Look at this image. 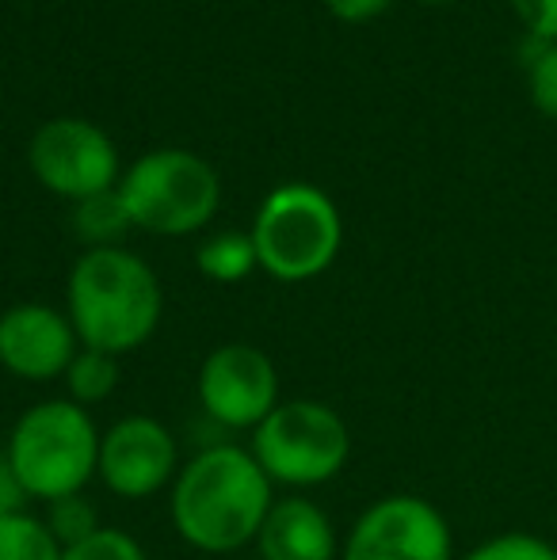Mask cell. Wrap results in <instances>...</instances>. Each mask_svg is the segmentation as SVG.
I'll return each instance as SVG.
<instances>
[{
	"mask_svg": "<svg viewBox=\"0 0 557 560\" xmlns=\"http://www.w3.org/2000/svg\"><path fill=\"white\" fill-rule=\"evenodd\" d=\"M179 465H184V457H179L176 431L149 412L119 416L100 431L96 480L127 503L169 492Z\"/></svg>",
	"mask_w": 557,
	"mask_h": 560,
	"instance_id": "9c48e42d",
	"label": "cell"
},
{
	"mask_svg": "<svg viewBox=\"0 0 557 560\" xmlns=\"http://www.w3.org/2000/svg\"><path fill=\"white\" fill-rule=\"evenodd\" d=\"M73 229L89 248H119L123 236L135 229L127 214V202H123L119 187L112 191H100L92 199H81L73 207Z\"/></svg>",
	"mask_w": 557,
	"mask_h": 560,
	"instance_id": "5bb4252c",
	"label": "cell"
},
{
	"mask_svg": "<svg viewBox=\"0 0 557 560\" xmlns=\"http://www.w3.org/2000/svg\"><path fill=\"white\" fill-rule=\"evenodd\" d=\"M43 518H46V526L54 530V538L61 541V549H69V546H77V541H84V538H92V534L100 530V511H96V503L89 500V495H66V500H54V503H46V511H43Z\"/></svg>",
	"mask_w": 557,
	"mask_h": 560,
	"instance_id": "e0dca14e",
	"label": "cell"
},
{
	"mask_svg": "<svg viewBox=\"0 0 557 560\" xmlns=\"http://www.w3.org/2000/svg\"><path fill=\"white\" fill-rule=\"evenodd\" d=\"M27 161L46 191L73 202L112 191L119 179V153L112 138L84 118H54L38 126L27 145Z\"/></svg>",
	"mask_w": 557,
	"mask_h": 560,
	"instance_id": "30bf717a",
	"label": "cell"
},
{
	"mask_svg": "<svg viewBox=\"0 0 557 560\" xmlns=\"http://www.w3.org/2000/svg\"><path fill=\"white\" fill-rule=\"evenodd\" d=\"M20 508H27V495H23L20 485H15V472H12V465H8L4 446H0V515L20 511Z\"/></svg>",
	"mask_w": 557,
	"mask_h": 560,
	"instance_id": "603a6c76",
	"label": "cell"
},
{
	"mask_svg": "<svg viewBox=\"0 0 557 560\" xmlns=\"http://www.w3.org/2000/svg\"><path fill=\"white\" fill-rule=\"evenodd\" d=\"M325 8L344 23H367L390 8V0H325Z\"/></svg>",
	"mask_w": 557,
	"mask_h": 560,
	"instance_id": "7402d4cb",
	"label": "cell"
},
{
	"mask_svg": "<svg viewBox=\"0 0 557 560\" xmlns=\"http://www.w3.org/2000/svg\"><path fill=\"white\" fill-rule=\"evenodd\" d=\"M248 450L276 488L310 492L344 472L351 428L333 405L313 397L279 400V408L248 435Z\"/></svg>",
	"mask_w": 557,
	"mask_h": 560,
	"instance_id": "277c9868",
	"label": "cell"
},
{
	"mask_svg": "<svg viewBox=\"0 0 557 560\" xmlns=\"http://www.w3.org/2000/svg\"><path fill=\"white\" fill-rule=\"evenodd\" d=\"M195 264H199V271L210 282L230 287V282L248 279L260 267V256H256L253 233H233L230 229V233H218L210 241H202L199 252H195Z\"/></svg>",
	"mask_w": 557,
	"mask_h": 560,
	"instance_id": "9a60e30c",
	"label": "cell"
},
{
	"mask_svg": "<svg viewBox=\"0 0 557 560\" xmlns=\"http://www.w3.org/2000/svg\"><path fill=\"white\" fill-rule=\"evenodd\" d=\"M340 560H459L451 518L417 492L367 503L340 541Z\"/></svg>",
	"mask_w": 557,
	"mask_h": 560,
	"instance_id": "52a82bcc",
	"label": "cell"
},
{
	"mask_svg": "<svg viewBox=\"0 0 557 560\" xmlns=\"http://www.w3.org/2000/svg\"><path fill=\"white\" fill-rule=\"evenodd\" d=\"M195 400L218 431L253 435L279 408V370L256 343H222L199 362Z\"/></svg>",
	"mask_w": 557,
	"mask_h": 560,
	"instance_id": "ba28073f",
	"label": "cell"
},
{
	"mask_svg": "<svg viewBox=\"0 0 557 560\" xmlns=\"http://www.w3.org/2000/svg\"><path fill=\"white\" fill-rule=\"evenodd\" d=\"M523 31L535 43H557V0H512Z\"/></svg>",
	"mask_w": 557,
	"mask_h": 560,
	"instance_id": "44dd1931",
	"label": "cell"
},
{
	"mask_svg": "<svg viewBox=\"0 0 557 560\" xmlns=\"http://www.w3.org/2000/svg\"><path fill=\"white\" fill-rule=\"evenodd\" d=\"M66 397L73 400V405L81 408H100L107 405V400L119 393L123 385V359H115V354L107 351H92V347H81L77 351V359L69 362L66 370Z\"/></svg>",
	"mask_w": 557,
	"mask_h": 560,
	"instance_id": "4fadbf2b",
	"label": "cell"
},
{
	"mask_svg": "<svg viewBox=\"0 0 557 560\" xmlns=\"http://www.w3.org/2000/svg\"><path fill=\"white\" fill-rule=\"evenodd\" d=\"M276 500V485L253 450L218 439L179 465L169 488V518L187 549L202 557H233L256 546Z\"/></svg>",
	"mask_w": 557,
	"mask_h": 560,
	"instance_id": "6da1fadb",
	"label": "cell"
},
{
	"mask_svg": "<svg viewBox=\"0 0 557 560\" xmlns=\"http://www.w3.org/2000/svg\"><path fill=\"white\" fill-rule=\"evenodd\" d=\"M119 195L135 229L156 236H187L210 225L222 202L218 172L187 149H156L130 164Z\"/></svg>",
	"mask_w": 557,
	"mask_h": 560,
	"instance_id": "8992f818",
	"label": "cell"
},
{
	"mask_svg": "<svg viewBox=\"0 0 557 560\" xmlns=\"http://www.w3.org/2000/svg\"><path fill=\"white\" fill-rule=\"evenodd\" d=\"M61 560H149V557L135 534L119 530V526H100L92 538L69 546Z\"/></svg>",
	"mask_w": 557,
	"mask_h": 560,
	"instance_id": "ffe728a7",
	"label": "cell"
},
{
	"mask_svg": "<svg viewBox=\"0 0 557 560\" xmlns=\"http://www.w3.org/2000/svg\"><path fill=\"white\" fill-rule=\"evenodd\" d=\"M340 534L317 500L302 492L279 495L256 534L260 560H340Z\"/></svg>",
	"mask_w": 557,
	"mask_h": 560,
	"instance_id": "7c38bea8",
	"label": "cell"
},
{
	"mask_svg": "<svg viewBox=\"0 0 557 560\" xmlns=\"http://www.w3.org/2000/svg\"><path fill=\"white\" fill-rule=\"evenodd\" d=\"M527 96L538 115L557 122V43H527Z\"/></svg>",
	"mask_w": 557,
	"mask_h": 560,
	"instance_id": "d6986e66",
	"label": "cell"
},
{
	"mask_svg": "<svg viewBox=\"0 0 557 560\" xmlns=\"http://www.w3.org/2000/svg\"><path fill=\"white\" fill-rule=\"evenodd\" d=\"M4 454L20 492L46 508L89 492L100 462V428L89 408L69 397H46L15 416Z\"/></svg>",
	"mask_w": 557,
	"mask_h": 560,
	"instance_id": "3957f363",
	"label": "cell"
},
{
	"mask_svg": "<svg viewBox=\"0 0 557 560\" xmlns=\"http://www.w3.org/2000/svg\"><path fill=\"white\" fill-rule=\"evenodd\" d=\"M417 4H451V0H417Z\"/></svg>",
	"mask_w": 557,
	"mask_h": 560,
	"instance_id": "cb8c5ba5",
	"label": "cell"
},
{
	"mask_svg": "<svg viewBox=\"0 0 557 560\" xmlns=\"http://www.w3.org/2000/svg\"><path fill=\"white\" fill-rule=\"evenodd\" d=\"M66 313L81 347L123 359L141 351L161 328L164 290L153 267L123 244L84 248L66 282Z\"/></svg>",
	"mask_w": 557,
	"mask_h": 560,
	"instance_id": "7a4b0ae2",
	"label": "cell"
},
{
	"mask_svg": "<svg viewBox=\"0 0 557 560\" xmlns=\"http://www.w3.org/2000/svg\"><path fill=\"white\" fill-rule=\"evenodd\" d=\"M260 271L279 282H310L333 267L344 244L336 202L321 187L287 184L264 199L253 222Z\"/></svg>",
	"mask_w": 557,
	"mask_h": 560,
	"instance_id": "5b68a950",
	"label": "cell"
},
{
	"mask_svg": "<svg viewBox=\"0 0 557 560\" xmlns=\"http://www.w3.org/2000/svg\"><path fill=\"white\" fill-rule=\"evenodd\" d=\"M77 351H81V339L69 313L46 302H20L0 313V370L15 382H61Z\"/></svg>",
	"mask_w": 557,
	"mask_h": 560,
	"instance_id": "8fae6325",
	"label": "cell"
},
{
	"mask_svg": "<svg viewBox=\"0 0 557 560\" xmlns=\"http://www.w3.org/2000/svg\"><path fill=\"white\" fill-rule=\"evenodd\" d=\"M61 541L43 515L20 508L0 515V560H61Z\"/></svg>",
	"mask_w": 557,
	"mask_h": 560,
	"instance_id": "2e32d148",
	"label": "cell"
},
{
	"mask_svg": "<svg viewBox=\"0 0 557 560\" xmlns=\"http://www.w3.org/2000/svg\"><path fill=\"white\" fill-rule=\"evenodd\" d=\"M459 560H557V546L527 530H504V534H492V538L477 541V546L469 549V553H462Z\"/></svg>",
	"mask_w": 557,
	"mask_h": 560,
	"instance_id": "ac0fdd59",
	"label": "cell"
}]
</instances>
